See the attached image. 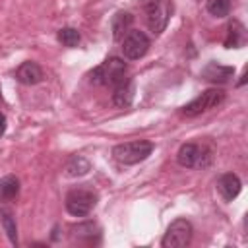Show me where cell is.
<instances>
[{
  "label": "cell",
  "mask_w": 248,
  "mask_h": 248,
  "mask_svg": "<svg viewBox=\"0 0 248 248\" xmlns=\"http://www.w3.org/2000/svg\"><path fill=\"white\" fill-rule=\"evenodd\" d=\"M145 21L153 35H161L172 16V0H145L143 2Z\"/></svg>",
  "instance_id": "obj_3"
},
{
  "label": "cell",
  "mask_w": 248,
  "mask_h": 248,
  "mask_svg": "<svg viewBox=\"0 0 248 248\" xmlns=\"http://www.w3.org/2000/svg\"><path fill=\"white\" fill-rule=\"evenodd\" d=\"M232 74H234V70L231 66H223V64H217V62H209L202 70L203 79H207L211 83H227L232 78Z\"/></svg>",
  "instance_id": "obj_11"
},
{
  "label": "cell",
  "mask_w": 248,
  "mask_h": 248,
  "mask_svg": "<svg viewBox=\"0 0 248 248\" xmlns=\"http://www.w3.org/2000/svg\"><path fill=\"white\" fill-rule=\"evenodd\" d=\"M223 101H225V91L223 89H205L196 99H192L188 105L182 107V114L188 116V118H194L202 112H207V110L219 107Z\"/></svg>",
  "instance_id": "obj_5"
},
{
  "label": "cell",
  "mask_w": 248,
  "mask_h": 248,
  "mask_svg": "<svg viewBox=\"0 0 248 248\" xmlns=\"http://www.w3.org/2000/svg\"><path fill=\"white\" fill-rule=\"evenodd\" d=\"M227 39H225V46L227 48H238L244 45L246 41V35H244V27L238 23V21H232L229 27H227Z\"/></svg>",
  "instance_id": "obj_15"
},
{
  "label": "cell",
  "mask_w": 248,
  "mask_h": 248,
  "mask_svg": "<svg viewBox=\"0 0 248 248\" xmlns=\"http://www.w3.org/2000/svg\"><path fill=\"white\" fill-rule=\"evenodd\" d=\"M126 72H128L126 62L118 56H110L91 72V81L99 85L114 87L126 79Z\"/></svg>",
  "instance_id": "obj_1"
},
{
  "label": "cell",
  "mask_w": 248,
  "mask_h": 248,
  "mask_svg": "<svg viewBox=\"0 0 248 248\" xmlns=\"http://www.w3.org/2000/svg\"><path fill=\"white\" fill-rule=\"evenodd\" d=\"M89 169H91L89 161H87L85 157H81V155H74V157H70L68 163H66V174H68V176H81V174H85Z\"/></svg>",
  "instance_id": "obj_16"
},
{
  "label": "cell",
  "mask_w": 248,
  "mask_h": 248,
  "mask_svg": "<svg viewBox=\"0 0 248 248\" xmlns=\"http://www.w3.org/2000/svg\"><path fill=\"white\" fill-rule=\"evenodd\" d=\"M58 41L64 45V46H68V48H74V46H78L79 45V41H81V35H79V31L78 29H74V27H62L60 31H58Z\"/></svg>",
  "instance_id": "obj_18"
},
{
  "label": "cell",
  "mask_w": 248,
  "mask_h": 248,
  "mask_svg": "<svg viewBox=\"0 0 248 248\" xmlns=\"http://www.w3.org/2000/svg\"><path fill=\"white\" fill-rule=\"evenodd\" d=\"M176 161L180 167H186V169L207 167L211 161V151L198 143H182L176 153Z\"/></svg>",
  "instance_id": "obj_7"
},
{
  "label": "cell",
  "mask_w": 248,
  "mask_h": 248,
  "mask_svg": "<svg viewBox=\"0 0 248 248\" xmlns=\"http://www.w3.org/2000/svg\"><path fill=\"white\" fill-rule=\"evenodd\" d=\"M112 89H114V91H112V103H114L116 107L126 108V107L132 105V101H134V81H132V79L126 78L122 83L114 85Z\"/></svg>",
  "instance_id": "obj_12"
},
{
  "label": "cell",
  "mask_w": 248,
  "mask_h": 248,
  "mask_svg": "<svg viewBox=\"0 0 248 248\" xmlns=\"http://www.w3.org/2000/svg\"><path fill=\"white\" fill-rule=\"evenodd\" d=\"M205 8L213 17H225L231 12V0H207Z\"/></svg>",
  "instance_id": "obj_19"
},
{
  "label": "cell",
  "mask_w": 248,
  "mask_h": 248,
  "mask_svg": "<svg viewBox=\"0 0 248 248\" xmlns=\"http://www.w3.org/2000/svg\"><path fill=\"white\" fill-rule=\"evenodd\" d=\"M64 205H66V211L70 215H74V217H85L97 205V192L93 188H89V186L72 188L66 194Z\"/></svg>",
  "instance_id": "obj_2"
},
{
  "label": "cell",
  "mask_w": 248,
  "mask_h": 248,
  "mask_svg": "<svg viewBox=\"0 0 248 248\" xmlns=\"http://www.w3.org/2000/svg\"><path fill=\"white\" fill-rule=\"evenodd\" d=\"M0 103H2V93H0Z\"/></svg>",
  "instance_id": "obj_21"
},
{
  "label": "cell",
  "mask_w": 248,
  "mask_h": 248,
  "mask_svg": "<svg viewBox=\"0 0 248 248\" xmlns=\"http://www.w3.org/2000/svg\"><path fill=\"white\" fill-rule=\"evenodd\" d=\"M19 194V180L14 174L0 178V202H12Z\"/></svg>",
  "instance_id": "obj_14"
},
{
  "label": "cell",
  "mask_w": 248,
  "mask_h": 248,
  "mask_svg": "<svg viewBox=\"0 0 248 248\" xmlns=\"http://www.w3.org/2000/svg\"><path fill=\"white\" fill-rule=\"evenodd\" d=\"M149 46H151L149 37L140 29H130L122 39V52L128 60H138V58L145 56Z\"/></svg>",
  "instance_id": "obj_8"
},
{
  "label": "cell",
  "mask_w": 248,
  "mask_h": 248,
  "mask_svg": "<svg viewBox=\"0 0 248 248\" xmlns=\"http://www.w3.org/2000/svg\"><path fill=\"white\" fill-rule=\"evenodd\" d=\"M4 132H6V116L0 114V138L4 136Z\"/></svg>",
  "instance_id": "obj_20"
},
{
  "label": "cell",
  "mask_w": 248,
  "mask_h": 248,
  "mask_svg": "<svg viewBox=\"0 0 248 248\" xmlns=\"http://www.w3.org/2000/svg\"><path fill=\"white\" fill-rule=\"evenodd\" d=\"M16 79L23 85H35L43 79V68L37 64V62H23L17 70H16Z\"/></svg>",
  "instance_id": "obj_10"
},
{
  "label": "cell",
  "mask_w": 248,
  "mask_h": 248,
  "mask_svg": "<svg viewBox=\"0 0 248 248\" xmlns=\"http://www.w3.org/2000/svg\"><path fill=\"white\" fill-rule=\"evenodd\" d=\"M192 234H194V229H192V223L188 219H174L167 227V232H165V236L161 240V246L163 248L188 246L192 242Z\"/></svg>",
  "instance_id": "obj_6"
},
{
  "label": "cell",
  "mask_w": 248,
  "mask_h": 248,
  "mask_svg": "<svg viewBox=\"0 0 248 248\" xmlns=\"http://www.w3.org/2000/svg\"><path fill=\"white\" fill-rule=\"evenodd\" d=\"M217 190H219V194L223 196V200L232 202V200L240 194L242 182H240V178H238L234 172H225V174H221L219 180H217Z\"/></svg>",
  "instance_id": "obj_9"
},
{
  "label": "cell",
  "mask_w": 248,
  "mask_h": 248,
  "mask_svg": "<svg viewBox=\"0 0 248 248\" xmlns=\"http://www.w3.org/2000/svg\"><path fill=\"white\" fill-rule=\"evenodd\" d=\"M153 153V143L147 140H134L112 147V157L122 165H136L145 161Z\"/></svg>",
  "instance_id": "obj_4"
},
{
  "label": "cell",
  "mask_w": 248,
  "mask_h": 248,
  "mask_svg": "<svg viewBox=\"0 0 248 248\" xmlns=\"http://www.w3.org/2000/svg\"><path fill=\"white\" fill-rule=\"evenodd\" d=\"M0 219H2V227H4L10 242L12 244H17V227H16V219H14L12 211L10 209H2L0 211Z\"/></svg>",
  "instance_id": "obj_17"
},
{
  "label": "cell",
  "mask_w": 248,
  "mask_h": 248,
  "mask_svg": "<svg viewBox=\"0 0 248 248\" xmlns=\"http://www.w3.org/2000/svg\"><path fill=\"white\" fill-rule=\"evenodd\" d=\"M132 21H134L132 14H128V12H118V14L112 17V37H114L116 41H122L124 35L130 31Z\"/></svg>",
  "instance_id": "obj_13"
}]
</instances>
